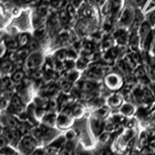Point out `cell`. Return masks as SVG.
<instances>
[{
    "mask_svg": "<svg viewBox=\"0 0 155 155\" xmlns=\"http://www.w3.org/2000/svg\"><path fill=\"white\" fill-rule=\"evenodd\" d=\"M124 78L118 72H110L103 79V84L110 92H118L124 87Z\"/></svg>",
    "mask_w": 155,
    "mask_h": 155,
    "instance_id": "6da1fadb",
    "label": "cell"
},
{
    "mask_svg": "<svg viewBox=\"0 0 155 155\" xmlns=\"http://www.w3.org/2000/svg\"><path fill=\"white\" fill-rule=\"evenodd\" d=\"M45 64V57L41 51H34L29 53V55L24 61L25 71L32 73L36 70H40Z\"/></svg>",
    "mask_w": 155,
    "mask_h": 155,
    "instance_id": "7a4b0ae2",
    "label": "cell"
},
{
    "mask_svg": "<svg viewBox=\"0 0 155 155\" xmlns=\"http://www.w3.org/2000/svg\"><path fill=\"white\" fill-rule=\"evenodd\" d=\"M136 15V10L129 5L125 6L119 14L117 19V26L122 28H129L132 26Z\"/></svg>",
    "mask_w": 155,
    "mask_h": 155,
    "instance_id": "3957f363",
    "label": "cell"
},
{
    "mask_svg": "<svg viewBox=\"0 0 155 155\" xmlns=\"http://www.w3.org/2000/svg\"><path fill=\"white\" fill-rule=\"evenodd\" d=\"M19 152H21L24 155H30L34 151L37 147V140L33 136H23L21 140H19L18 144Z\"/></svg>",
    "mask_w": 155,
    "mask_h": 155,
    "instance_id": "277c9868",
    "label": "cell"
},
{
    "mask_svg": "<svg viewBox=\"0 0 155 155\" xmlns=\"http://www.w3.org/2000/svg\"><path fill=\"white\" fill-rule=\"evenodd\" d=\"M130 37V31L128 28L117 27L113 33V38L116 46L127 47Z\"/></svg>",
    "mask_w": 155,
    "mask_h": 155,
    "instance_id": "5b68a950",
    "label": "cell"
},
{
    "mask_svg": "<svg viewBox=\"0 0 155 155\" xmlns=\"http://www.w3.org/2000/svg\"><path fill=\"white\" fill-rule=\"evenodd\" d=\"M88 129L91 135L93 136L95 139H97L104 132V120L96 118L94 116L90 115L89 120H88Z\"/></svg>",
    "mask_w": 155,
    "mask_h": 155,
    "instance_id": "8992f818",
    "label": "cell"
},
{
    "mask_svg": "<svg viewBox=\"0 0 155 155\" xmlns=\"http://www.w3.org/2000/svg\"><path fill=\"white\" fill-rule=\"evenodd\" d=\"M123 103L124 98L121 92H113L106 97V106L110 110H118Z\"/></svg>",
    "mask_w": 155,
    "mask_h": 155,
    "instance_id": "52a82bcc",
    "label": "cell"
},
{
    "mask_svg": "<svg viewBox=\"0 0 155 155\" xmlns=\"http://www.w3.org/2000/svg\"><path fill=\"white\" fill-rule=\"evenodd\" d=\"M75 123V119L72 115L60 113L57 114L56 119V127L60 130H69L72 128V126Z\"/></svg>",
    "mask_w": 155,
    "mask_h": 155,
    "instance_id": "ba28073f",
    "label": "cell"
},
{
    "mask_svg": "<svg viewBox=\"0 0 155 155\" xmlns=\"http://www.w3.org/2000/svg\"><path fill=\"white\" fill-rule=\"evenodd\" d=\"M4 138L6 139L7 143L12 145H18L19 140H21V136L18 134V132L16 130V128H9L4 127L3 128V134Z\"/></svg>",
    "mask_w": 155,
    "mask_h": 155,
    "instance_id": "9c48e42d",
    "label": "cell"
},
{
    "mask_svg": "<svg viewBox=\"0 0 155 155\" xmlns=\"http://www.w3.org/2000/svg\"><path fill=\"white\" fill-rule=\"evenodd\" d=\"M137 109H138V107L136 104L131 103V102H124L117 110H118V114H120L122 116H124V117L131 118L135 116Z\"/></svg>",
    "mask_w": 155,
    "mask_h": 155,
    "instance_id": "30bf717a",
    "label": "cell"
},
{
    "mask_svg": "<svg viewBox=\"0 0 155 155\" xmlns=\"http://www.w3.org/2000/svg\"><path fill=\"white\" fill-rule=\"evenodd\" d=\"M127 47L129 48L130 51L139 52V51H140V50H142L140 39L138 34V30H131L130 31V37H129Z\"/></svg>",
    "mask_w": 155,
    "mask_h": 155,
    "instance_id": "8fae6325",
    "label": "cell"
},
{
    "mask_svg": "<svg viewBox=\"0 0 155 155\" xmlns=\"http://www.w3.org/2000/svg\"><path fill=\"white\" fill-rule=\"evenodd\" d=\"M3 42L5 44V46L8 48V51H16L19 48L18 42V36L12 35V34L6 33L3 36Z\"/></svg>",
    "mask_w": 155,
    "mask_h": 155,
    "instance_id": "7c38bea8",
    "label": "cell"
},
{
    "mask_svg": "<svg viewBox=\"0 0 155 155\" xmlns=\"http://www.w3.org/2000/svg\"><path fill=\"white\" fill-rule=\"evenodd\" d=\"M16 70V65L10 59H2L0 62V73L3 75L12 74Z\"/></svg>",
    "mask_w": 155,
    "mask_h": 155,
    "instance_id": "4fadbf2b",
    "label": "cell"
},
{
    "mask_svg": "<svg viewBox=\"0 0 155 155\" xmlns=\"http://www.w3.org/2000/svg\"><path fill=\"white\" fill-rule=\"evenodd\" d=\"M110 111H111V110L109 108V107H107L105 105L103 107H101V108L94 110L93 111H92L91 116H94V117H96V118L105 120L110 115Z\"/></svg>",
    "mask_w": 155,
    "mask_h": 155,
    "instance_id": "5bb4252c",
    "label": "cell"
},
{
    "mask_svg": "<svg viewBox=\"0 0 155 155\" xmlns=\"http://www.w3.org/2000/svg\"><path fill=\"white\" fill-rule=\"evenodd\" d=\"M48 27L47 24H43V25L39 26L35 29H33V33H32V38L35 39V40L42 42L44 39L46 38L47 34H48Z\"/></svg>",
    "mask_w": 155,
    "mask_h": 155,
    "instance_id": "9a60e30c",
    "label": "cell"
},
{
    "mask_svg": "<svg viewBox=\"0 0 155 155\" xmlns=\"http://www.w3.org/2000/svg\"><path fill=\"white\" fill-rule=\"evenodd\" d=\"M85 107L81 104H74L72 108V116L75 120L81 119L85 114Z\"/></svg>",
    "mask_w": 155,
    "mask_h": 155,
    "instance_id": "2e32d148",
    "label": "cell"
},
{
    "mask_svg": "<svg viewBox=\"0 0 155 155\" xmlns=\"http://www.w3.org/2000/svg\"><path fill=\"white\" fill-rule=\"evenodd\" d=\"M89 58L84 55H81L78 57V59L75 61V69H77L80 72H84L85 71L87 68L89 67Z\"/></svg>",
    "mask_w": 155,
    "mask_h": 155,
    "instance_id": "e0dca14e",
    "label": "cell"
},
{
    "mask_svg": "<svg viewBox=\"0 0 155 155\" xmlns=\"http://www.w3.org/2000/svg\"><path fill=\"white\" fill-rule=\"evenodd\" d=\"M152 30V26L151 24H150L147 19L140 24V26L139 27L138 29V34L140 36V45H142V42L143 40L147 36V34Z\"/></svg>",
    "mask_w": 155,
    "mask_h": 155,
    "instance_id": "ac0fdd59",
    "label": "cell"
},
{
    "mask_svg": "<svg viewBox=\"0 0 155 155\" xmlns=\"http://www.w3.org/2000/svg\"><path fill=\"white\" fill-rule=\"evenodd\" d=\"M10 78H11V80L14 82V84H21V82L25 80V70L21 69V68H19V69H16L11 74Z\"/></svg>",
    "mask_w": 155,
    "mask_h": 155,
    "instance_id": "d6986e66",
    "label": "cell"
},
{
    "mask_svg": "<svg viewBox=\"0 0 155 155\" xmlns=\"http://www.w3.org/2000/svg\"><path fill=\"white\" fill-rule=\"evenodd\" d=\"M118 128L120 129L121 127L116 124L114 121L113 120V118L109 116L108 118L104 120V132H108V133H114L118 130Z\"/></svg>",
    "mask_w": 155,
    "mask_h": 155,
    "instance_id": "ffe728a7",
    "label": "cell"
},
{
    "mask_svg": "<svg viewBox=\"0 0 155 155\" xmlns=\"http://www.w3.org/2000/svg\"><path fill=\"white\" fill-rule=\"evenodd\" d=\"M32 39V35L28 32H21L18 35V42L19 48H27Z\"/></svg>",
    "mask_w": 155,
    "mask_h": 155,
    "instance_id": "44dd1931",
    "label": "cell"
},
{
    "mask_svg": "<svg viewBox=\"0 0 155 155\" xmlns=\"http://www.w3.org/2000/svg\"><path fill=\"white\" fill-rule=\"evenodd\" d=\"M145 21V18L143 16V14L142 12V10H136V15H135V18L132 26H131V30H138L139 27L140 26L143 21Z\"/></svg>",
    "mask_w": 155,
    "mask_h": 155,
    "instance_id": "7402d4cb",
    "label": "cell"
},
{
    "mask_svg": "<svg viewBox=\"0 0 155 155\" xmlns=\"http://www.w3.org/2000/svg\"><path fill=\"white\" fill-rule=\"evenodd\" d=\"M56 119H57V114L55 113H48L46 115L44 116L42 121L43 124H45L48 127H53L54 125H56Z\"/></svg>",
    "mask_w": 155,
    "mask_h": 155,
    "instance_id": "603a6c76",
    "label": "cell"
},
{
    "mask_svg": "<svg viewBox=\"0 0 155 155\" xmlns=\"http://www.w3.org/2000/svg\"><path fill=\"white\" fill-rule=\"evenodd\" d=\"M111 139H113V134L108 132H103L98 138H97V142L101 145V147H107L108 144H111Z\"/></svg>",
    "mask_w": 155,
    "mask_h": 155,
    "instance_id": "cb8c5ba5",
    "label": "cell"
},
{
    "mask_svg": "<svg viewBox=\"0 0 155 155\" xmlns=\"http://www.w3.org/2000/svg\"><path fill=\"white\" fill-rule=\"evenodd\" d=\"M114 44L115 43H114V40L113 38V35L111 36L108 35V36H105L103 38V40H102L101 48H102V50L105 51H108L113 47H114Z\"/></svg>",
    "mask_w": 155,
    "mask_h": 155,
    "instance_id": "d4e9b609",
    "label": "cell"
},
{
    "mask_svg": "<svg viewBox=\"0 0 155 155\" xmlns=\"http://www.w3.org/2000/svg\"><path fill=\"white\" fill-rule=\"evenodd\" d=\"M53 58H54L56 61H59V62H64L65 60H67L68 59L67 48H58V50H56L54 54H53Z\"/></svg>",
    "mask_w": 155,
    "mask_h": 155,
    "instance_id": "484cf974",
    "label": "cell"
},
{
    "mask_svg": "<svg viewBox=\"0 0 155 155\" xmlns=\"http://www.w3.org/2000/svg\"><path fill=\"white\" fill-rule=\"evenodd\" d=\"M16 130L18 131V134L21 135V137H23V136H26L29 131H31L32 129H31V126L27 123V121H25V122L19 121L18 126L16 127Z\"/></svg>",
    "mask_w": 155,
    "mask_h": 155,
    "instance_id": "4316f807",
    "label": "cell"
},
{
    "mask_svg": "<svg viewBox=\"0 0 155 155\" xmlns=\"http://www.w3.org/2000/svg\"><path fill=\"white\" fill-rule=\"evenodd\" d=\"M74 85H75V84H72V82L68 81H65V80H63L59 87H60V90H61L62 93L69 95V94L71 93V91L73 90V88H74Z\"/></svg>",
    "mask_w": 155,
    "mask_h": 155,
    "instance_id": "83f0119b",
    "label": "cell"
},
{
    "mask_svg": "<svg viewBox=\"0 0 155 155\" xmlns=\"http://www.w3.org/2000/svg\"><path fill=\"white\" fill-rule=\"evenodd\" d=\"M148 0H128V5L135 10H142Z\"/></svg>",
    "mask_w": 155,
    "mask_h": 155,
    "instance_id": "f1b7e54d",
    "label": "cell"
},
{
    "mask_svg": "<svg viewBox=\"0 0 155 155\" xmlns=\"http://www.w3.org/2000/svg\"><path fill=\"white\" fill-rule=\"evenodd\" d=\"M41 2V0H19V5L22 7L38 6Z\"/></svg>",
    "mask_w": 155,
    "mask_h": 155,
    "instance_id": "f546056e",
    "label": "cell"
},
{
    "mask_svg": "<svg viewBox=\"0 0 155 155\" xmlns=\"http://www.w3.org/2000/svg\"><path fill=\"white\" fill-rule=\"evenodd\" d=\"M94 155H111L113 151L111 149L109 148L108 147H101L98 150H96L95 152H93Z\"/></svg>",
    "mask_w": 155,
    "mask_h": 155,
    "instance_id": "4dcf8cb0",
    "label": "cell"
},
{
    "mask_svg": "<svg viewBox=\"0 0 155 155\" xmlns=\"http://www.w3.org/2000/svg\"><path fill=\"white\" fill-rule=\"evenodd\" d=\"M9 52L8 48L5 46V44L3 42V39L2 40H0V59H3V58L7 55V53Z\"/></svg>",
    "mask_w": 155,
    "mask_h": 155,
    "instance_id": "1f68e13d",
    "label": "cell"
},
{
    "mask_svg": "<svg viewBox=\"0 0 155 155\" xmlns=\"http://www.w3.org/2000/svg\"><path fill=\"white\" fill-rule=\"evenodd\" d=\"M64 136H65L67 140H75V139L77 137V132L74 129H69V130L66 131Z\"/></svg>",
    "mask_w": 155,
    "mask_h": 155,
    "instance_id": "d6a6232c",
    "label": "cell"
},
{
    "mask_svg": "<svg viewBox=\"0 0 155 155\" xmlns=\"http://www.w3.org/2000/svg\"><path fill=\"white\" fill-rule=\"evenodd\" d=\"M147 21L151 24V26H155V10H153V11H151L150 13H148L147 15V18H145Z\"/></svg>",
    "mask_w": 155,
    "mask_h": 155,
    "instance_id": "836d02e7",
    "label": "cell"
},
{
    "mask_svg": "<svg viewBox=\"0 0 155 155\" xmlns=\"http://www.w3.org/2000/svg\"><path fill=\"white\" fill-rule=\"evenodd\" d=\"M84 0H70V4L73 7H75L77 10H79L81 8L82 4H84Z\"/></svg>",
    "mask_w": 155,
    "mask_h": 155,
    "instance_id": "e575fe53",
    "label": "cell"
},
{
    "mask_svg": "<svg viewBox=\"0 0 155 155\" xmlns=\"http://www.w3.org/2000/svg\"><path fill=\"white\" fill-rule=\"evenodd\" d=\"M9 104V99L4 98V97L0 98V110H7Z\"/></svg>",
    "mask_w": 155,
    "mask_h": 155,
    "instance_id": "d590c367",
    "label": "cell"
},
{
    "mask_svg": "<svg viewBox=\"0 0 155 155\" xmlns=\"http://www.w3.org/2000/svg\"><path fill=\"white\" fill-rule=\"evenodd\" d=\"M107 1H108V0H92V2H93L95 4V6L98 7V8L103 7Z\"/></svg>",
    "mask_w": 155,
    "mask_h": 155,
    "instance_id": "8d00e7d4",
    "label": "cell"
},
{
    "mask_svg": "<svg viewBox=\"0 0 155 155\" xmlns=\"http://www.w3.org/2000/svg\"><path fill=\"white\" fill-rule=\"evenodd\" d=\"M6 144H7V140L6 139L4 138V136L1 135L0 136V148H3L6 147Z\"/></svg>",
    "mask_w": 155,
    "mask_h": 155,
    "instance_id": "74e56055",
    "label": "cell"
},
{
    "mask_svg": "<svg viewBox=\"0 0 155 155\" xmlns=\"http://www.w3.org/2000/svg\"><path fill=\"white\" fill-rule=\"evenodd\" d=\"M4 22H5V16L2 12V10L0 9V28H2L4 26Z\"/></svg>",
    "mask_w": 155,
    "mask_h": 155,
    "instance_id": "f35d334b",
    "label": "cell"
},
{
    "mask_svg": "<svg viewBox=\"0 0 155 155\" xmlns=\"http://www.w3.org/2000/svg\"><path fill=\"white\" fill-rule=\"evenodd\" d=\"M148 147L150 148V150H151L152 152L155 153V140H153V142H151L148 144Z\"/></svg>",
    "mask_w": 155,
    "mask_h": 155,
    "instance_id": "ab89813d",
    "label": "cell"
},
{
    "mask_svg": "<svg viewBox=\"0 0 155 155\" xmlns=\"http://www.w3.org/2000/svg\"><path fill=\"white\" fill-rule=\"evenodd\" d=\"M149 88L151 89V91H152V93H153V95H154V97H155V82H151L149 85Z\"/></svg>",
    "mask_w": 155,
    "mask_h": 155,
    "instance_id": "60d3db41",
    "label": "cell"
},
{
    "mask_svg": "<svg viewBox=\"0 0 155 155\" xmlns=\"http://www.w3.org/2000/svg\"><path fill=\"white\" fill-rule=\"evenodd\" d=\"M152 7H155V0H151V1H150V4L148 6V10H149V8H152Z\"/></svg>",
    "mask_w": 155,
    "mask_h": 155,
    "instance_id": "b9f144b4",
    "label": "cell"
},
{
    "mask_svg": "<svg viewBox=\"0 0 155 155\" xmlns=\"http://www.w3.org/2000/svg\"><path fill=\"white\" fill-rule=\"evenodd\" d=\"M42 1V3H44V4H48L50 5L51 2H52V0H41Z\"/></svg>",
    "mask_w": 155,
    "mask_h": 155,
    "instance_id": "7bdbcfd3",
    "label": "cell"
},
{
    "mask_svg": "<svg viewBox=\"0 0 155 155\" xmlns=\"http://www.w3.org/2000/svg\"><path fill=\"white\" fill-rule=\"evenodd\" d=\"M151 51V54L155 56V45H153V47H152L151 51Z\"/></svg>",
    "mask_w": 155,
    "mask_h": 155,
    "instance_id": "ee69618b",
    "label": "cell"
},
{
    "mask_svg": "<svg viewBox=\"0 0 155 155\" xmlns=\"http://www.w3.org/2000/svg\"><path fill=\"white\" fill-rule=\"evenodd\" d=\"M153 45H155V29H153Z\"/></svg>",
    "mask_w": 155,
    "mask_h": 155,
    "instance_id": "f6af8a7d",
    "label": "cell"
},
{
    "mask_svg": "<svg viewBox=\"0 0 155 155\" xmlns=\"http://www.w3.org/2000/svg\"><path fill=\"white\" fill-rule=\"evenodd\" d=\"M2 134H3V127H2V125H0V136Z\"/></svg>",
    "mask_w": 155,
    "mask_h": 155,
    "instance_id": "bcb514c9",
    "label": "cell"
},
{
    "mask_svg": "<svg viewBox=\"0 0 155 155\" xmlns=\"http://www.w3.org/2000/svg\"><path fill=\"white\" fill-rule=\"evenodd\" d=\"M0 1H1V0H0Z\"/></svg>",
    "mask_w": 155,
    "mask_h": 155,
    "instance_id": "7dc6e473",
    "label": "cell"
}]
</instances>
